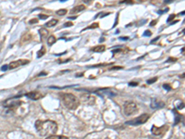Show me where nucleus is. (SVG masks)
Returning a JSON list of instances; mask_svg holds the SVG:
<instances>
[{
  "instance_id": "1",
  "label": "nucleus",
  "mask_w": 185,
  "mask_h": 139,
  "mask_svg": "<svg viewBox=\"0 0 185 139\" xmlns=\"http://www.w3.org/2000/svg\"><path fill=\"white\" fill-rule=\"evenodd\" d=\"M35 128L36 131L40 133L42 136H50L56 133L57 131V124L50 120H36L35 122Z\"/></svg>"
},
{
  "instance_id": "2",
  "label": "nucleus",
  "mask_w": 185,
  "mask_h": 139,
  "mask_svg": "<svg viewBox=\"0 0 185 139\" xmlns=\"http://www.w3.org/2000/svg\"><path fill=\"white\" fill-rule=\"evenodd\" d=\"M59 95L61 97L63 104L68 109H76L79 107L80 101L74 95L68 93H60Z\"/></svg>"
},
{
  "instance_id": "3",
  "label": "nucleus",
  "mask_w": 185,
  "mask_h": 139,
  "mask_svg": "<svg viewBox=\"0 0 185 139\" xmlns=\"http://www.w3.org/2000/svg\"><path fill=\"white\" fill-rule=\"evenodd\" d=\"M137 111V105L134 102H126L124 105V113L127 116H130Z\"/></svg>"
},
{
  "instance_id": "4",
  "label": "nucleus",
  "mask_w": 185,
  "mask_h": 139,
  "mask_svg": "<svg viewBox=\"0 0 185 139\" xmlns=\"http://www.w3.org/2000/svg\"><path fill=\"white\" fill-rule=\"evenodd\" d=\"M149 119V115L148 114H142L133 120H130L129 121L126 122V124H130V125H139V124H142L144 122L147 121V120Z\"/></svg>"
},
{
  "instance_id": "5",
  "label": "nucleus",
  "mask_w": 185,
  "mask_h": 139,
  "mask_svg": "<svg viewBox=\"0 0 185 139\" xmlns=\"http://www.w3.org/2000/svg\"><path fill=\"white\" fill-rule=\"evenodd\" d=\"M168 130V126L167 125H163L161 127H156V126H153L152 127V133L154 135H156V136H162L165 134V133Z\"/></svg>"
},
{
  "instance_id": "6",
  "label": "nucleus",
  "mask_w": 185,
  "mask_h": 139,
  "mask_svg": "<svg viewBox=\"0 0 185 139\" xmlns=\"http://www.w3.org/2000/svg\"><path fill=\"white\" fill-rule=\"evenodd\" d=\"M20 103L21 102H20V100L18 98H15L14 97V98H9V99L6 100L4 102V106L8 107V108H16V107H18L19 106Z\"/></svg>"
},
{
  "instance_id": "7",
  "label": "nucleus",
  "mask_w": 185,
  "mask_h": 139,
  "mask_svg": "<svg viewBox=\"0 0 185 139\" xmlns=\"http://www.w3.org/2000/svg\"><path fill=\"white\" fill-rule=\"evenodd\" d=\"M28 63H29L28 59H19V60H16V61L11 62L7 66H8V69H16L19 66H22V65H25V64H28Z\"/></svg>"
},
{
  "instance_id": "8",
  "label": "nucleus",
  "mask_w": 185,
  "mask_h": 139,
  "mask_svg": "<svg viewBox=\"0 0 185 139\" xmlns=\"http://www.w3.org/2000/svg\"><path fill=\"white\" fill-rule=\"evenodd\" d=\"M26 96L32 99V100H38L42 97V94L38 91H32V92H30V93H27L26 94Z\"/></svg>"
},
{
  "instance_id": "9",
  "label": "nucleus",
  "mask_w": 185,
  "mask_h": 139,
  "mask_svg": "<svg viewBox=\"0 0 185 139\" xmlns=\"http://www.w3.org/2000/svg\"><path fill=\"white\" fill-rule=\"evenodd\" d=\"M164 107V103L156 98H154L151 102V107L153 108H158V107Z\"/></svg>"
},
{
  "instance_id": "10",
  "label": "nucleus",
  "mask_w": 185,
  "mask_h": 139,
  "mask_svg": "<svg viewBox=\"0 0 185 139\" xmlns=\"http://www.w3.org/2000/svg\"><path fill=\"white\" fill-rule=\"evenodd\" d=\"M96 93L98 94V95H107V96H113L115 94L114 93H112L110 90H108V89H101L100 91H96Z\"/></svg>"
},
{
  "instance_id": "11",
  "label": "nucleus",
  "mask_w": 185,
  "mask_h": 139,
  "mask_svg": "<svg viewBox=\"0 0 185 139\" xmlns=\"http://www.w3.org/2000/svg\"><path fill=\"white\" fill-rule=\"evenodd\" d=\"M39 33L41 35V38H42V41H44L45 38L48 37V31H46L44 28H41L39 30Z\"/></svg>"
},
{
  "instance_id": "12",
  "label": "nucleus",
  "mask_w": 185,
  "mask_h": 139,
  "mask_svg": "<svg viewBox=\"0 0 185 139\" xmlns=\"http://www.w3.org/2000/svg\"><path fill=\"white\" fill-rule=\"evenodd\" d=\"M83 9H85V6L84 5H79V6H75L74 8H72L70 10V13H78V12L82 11Z\"/></svg>"
},
{
  "instance_id": "13",
  "label": "nucleus",
  "mask_w": 185,
  "mask_h": 139,
  "mask_svg": "<svg viewBox=\"0 0 185 139\" xmlns=\"http://www.w3.org/2000/svg\"><path fill=\"white\" fill-rule=\"evenodd\" d=\"M92 50L93 52H96V53H101V52H104L105 50V46L103 45V44H100V45H96L94 47L92 48Z\"/></svg>"
},
{
  "instance_id": "14",
  "label": "nucleus",
  "mask_w": 185,
  "mask_h": 139,
  "mask_svg": "<svg viewBox=\"0 0 185 139\" xmlns=\"http://www.w3.org/2000/svg\"><path fill=\"white\" fill-rule=\"evenodd\" d=\"M46 139H68L67 136H64V135H50L48 137H46Z\"/></svg>"
},
{
  "instance_id": "15",
  "label": "nucleus",
  "mask_w": 185,
  "mask_h": 139,
  "mask_svg": "<svg viewBox=\"0 0 185 139\" xmlns=\"http://www.w3.org/2000/svg\"><path fill=\"white\" fill-rule=\"evenodd\" d=\"M57 22H58V20H57V19H53L49 20L47 23H45V26H46V27H53V26H55V25H56Z\"/></svg>"
},
{
  "instance_id": "16",
  "label": "nucleus",
  "mask_w": 185,
  "mask_h": 139,
  "mask_svg": "<svg viewBox=\"0 0 185 139\" xmlns=\"http://www.w3.org/2000/svg\"><path fill=\"white\" fill-rule=\"evenodd\" d=\"M31 39V34H26V35H24L23 37H22V40H21V44H24L25 42L27 43V42H29L30 40Z\"/></svg>"
},
{
  "instance_id": "17",
  "label": "nucleus",
  "mask_w": 185,
  "mask_h": 139,
  "mask_svg": "<svg viewBox=\"0 0 185 139\" xmlns=\"http://www.w3.org/2000/svg\"><path fill=\"white\" fill-rule=\"evenodd\" d=\"M54 43H56V37H55L54 35L49 36L48 39H47V44H48V45H52Z\"/></svg>"
},
{
  "instance_id": "18",
  "label": "nucleus",
  "mask_w": 185,
  "mask_h": 139,
  "mask_svg": "<svg viewBox=\"0 0 185 139\" xmlns=\"http://www.w3.org/2000/svg\"><path fill=\"white\" fill-rule=\"evenodd\" d=\"M44 53H45V48H44V47L43 46V47H42V49L38 51L37 57H43V56L44 55Z\"/></svg>"
},
{
  "instance_id": "19",
  "label": "nucleus",
  "mask_w": 185,
  "mask_h": 139,
  "mask_svg": "<svg viewBox=\"0 0 185 139\" xmlns=\"http://www.w3.org/2000/svg\"><path fill=\"white\" fill-rule=\"evenodd\" d=\"M66 13H67V10H66V9H59V10L56 11V14L59 15V16H63V15H65Z\"/></svg>"
},
{
  "instance_id": "20",
  "label": "nucleus",
  "mask_w": 185,
  "mask_h": 139,
  "mask_svg": "<svg viewBox=\"0 0 185 139\" xmlns=\"http://www.w3.org/2000/svg\"><path fill=\"white\" fill-rule=\"evenodd\" d=\"M39 18H40L41 19H45L48 18V16H47V15H44V14H40V15H39Z\"/></svg>"
},
{
  "instance_id": "21",
  "label": "nucleus",
  "mask_w": 185,
  "mask_h": 139,
  "mask_svg": "<svg viewBox=\"0 0 185 139\" xmlns=\"http://www.w3.org/2000/svg\"><path fill=\"white\" fill-rule=\"evenodd\" d=\"M155 81H157V78H156V77H154V78L151 79V80H148V81H147V82H148V83H153V82H155Z\"/></svg>"
},
{
  "instance_id": "22",
  "label": "nucleus",
  "mask_w": 185,
  "mask_h": 139,
  "mask_svg": "<svg viewBox=\"0 0 185 139\" xmlns=\"http://www.w3.org/2000/svg\"><path fill=\"white\" fill-rule=\"evenodd\" d=\"M129 85H130V86H136V85H138V82H129Z\"/></svg>"
},
{
  "instance_id": "23",
  "label": "nucleus",
  "mask_w": 185,
  "mask_h": 139,
  "mask_svg": "<svg viewBox=\"0 0 185 139\" xmlns=\"http://www.w3.org/2000/svg\"><path fill=\"white\" fill-rule=\"evenodd\" d=\"M37 21H38V19H31V20L29 21V23H30V24H33V22H34V23H36Z\"/></svg>"
},
{
  "instance_id": "24",
  "label": "nucleus",
  "mask_w": 185,
  "mask_h": 139,
  "mask_svg": "<svg viewBox=\"0 0 185 139\" xmlns=\"http://www.w3.org/2000/svg\"><path fill=\"white\" fill-rule=\"evenodd\" d=\"M152 33H151V32L150 31H146V32H144V33H143V35L144 36H150Z\"/></svg>"
},
{
  "instance_id": "25",
  "label": "nucleus",
  "mask_w": 185,
  "mask_h": 139,
  "mask_svg": "<svg viewBox=\"0 0 185 139\" xmlns=\"http://www.w3.org/2000/svg\"><path fill=\"white\" fill-rule=\"evenodd\" d=\"M163 87H164L165 89H167V90H171V87H170V85H169V84H164V85H163Z\"/></svg>"
},
{
  "instance_id": "26",
  "label": "nucleus",
  "mask_w": 185,
  "mask_h": 139,
  "mask_svg": "<svg viewBox=\"0 0 185 139\" xmlns=\"http://www.w3.org/2000/svg\"><path fill=\"white\" fill-rule=\"evenodd\" d=\"M96 27H98V24H97V23H95V24H93V25H91V26H89L87 29H91V28H96Z\"/></svg>"
},
{
  "instance_id": "27",
  "label": "nucleus",
  "mask_w": 185,
  "mask_h": 139,
  "mask_svg": "<svg viewBox=\"0 0 185 139\" xmlns=\"http://www.w3.org/2000/svg\"><path fill=\"white\" fill-rule=\"evenodd\" d=\"M73 25V23L72 22H66V24H64V26L65 27H68V26H72Z\"/></svg>"
},
{
  "instance_id": "28",
  "label": "nucleus",
  "mask_w": 185,
  "mask_h": 139,
  "mask_svg": "<svg viewBox=\"0 0 185 139\" xmlns=\"http://www.w3.org/2000/svg\"><path fill=\"white\" fill-rule=\"evenodd\" d=\"M8 69V66L7 65H4V66H2V70H6Z\"/></svg>"
},
{
  "instance_id": "29",
  "label": "nucleus",
  "mask_w": 185,
  "mask_h": 139,
  "mask_svg": "<svg viewBox=\"0 0 185 139\" xmlns=\"http://www.w3.org/2000/svg\"><path fill=\"white\" fill-rule=\"evenodd\" d=\"M174 18H175V15H170V17L167 19V21H170V20H171L172 19H174Z\"/></svg>"
},
{
  "instance_id": "30",
  "label": "nucleus",
  "mask_w": 185,
  "mask_h": 139,
  "mask_svg": "<svg viewBox=\"0 0 185 139\" xmlns=\"http://www.w3.org/2000/svg\"><path fill=\"white\" fill-rule=\"evenodd\" d=\"M114 69H122V67H113V68H111V70H114Z\"/></svg>"
},
{
  "instance_id": "31",
  "label": "nucleus",
  "mask_w": 185,
  "mask_h": 139,
  "mask_svg": "<svg viewBox=\"0 0 185 139\" xmlns=\"http://www.w3.org/2000/svg\"><path fill=\"white\" fill-rule=\"evenodd\" d=\"M176 60H177V58H171V57L169 58V61H176Z\"/></svg>"
},
{
  "instance_id": "32",
  "label": "nucleus",
  "mask_w": 185,
  "mask_h": 139,
  "mask_svg": "<svg viewBox=\"0 0 185 139\" xmlns=\"http://www.w3.org/2000/svg\"><path fill=\"white\" fill-rule=\"evenodd\" d=\"M155 22H156V21H155V20H154L153 22H151V24H150V25H151V26H152V25H154V24H155Z\"/></svg>"
},
{
  "instance_id": "33",
  "label": "nucleus",
  "mask_w": 185,
  "mask_h": 139,
  "mask_svg": "<svg viewBox=\"0 0 185 139\" xmlns=\"http://www.w3.org/2000/svg\"><path fill=\"white\" fill-rule=\"evenodd\" d=\"M120 39H121V40H127L128 37H120Z\"/></svg>"
},
{
  "instance_id": "34",
  "label": "nucleus",
  "mask_w": 185,
  "mask_h": 139,
  "mask_svg": "<svg viewBox=\"0 0 185 139\" xmlns=\"http://www.w3.org/2000/svg\"><path fill=\"white\" fill-rule=\"evenodd\" d=\"M105 139H110V138H105Z\"/></svg>"
}]
</instances>
